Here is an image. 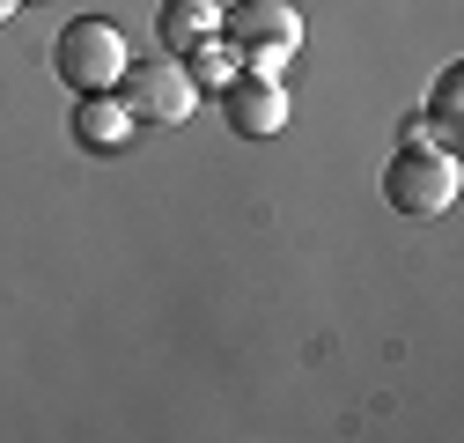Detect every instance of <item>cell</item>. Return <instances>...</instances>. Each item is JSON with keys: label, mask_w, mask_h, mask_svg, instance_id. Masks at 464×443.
Segmentation results:
<instances>
[{"label": "cell", "mask_w": 464, "mask_h": 443, "mask_svg": "<svg viewBox=\"0 0 464 443\" xmlns=\"http://www.w3.org/2000/svg\"><path fill=\"white\" fill-rule=\"evenodd\" d=\"M119 103L133 111V119H148V126H178L185 111L199 103V89H192V74H185L178 60H126Z\"/></svg>", "instance_id": "obj_4"}, {"label": "cell", "mask_w": 464, "mask_h": 443, "mask_svg": "<svg viewBox=\"0 0 464 443\" xmlns=\"http://www.w3.org/2000/svg\"><path fill=\"white\" fill-rule=\"evenodd\" d=\"M221 37L237 44V67L280 82V67L303 52V15L287 0H244V8H221Z\"/></svg>", "instance_id": "obj_1"}, {"label": "cell", "mask_w": 464, "mask_h": 443, "mask_svg": "<svg viewBox=\"0 0 464 443\" xmlns=\"http://www.w3.org/2000/svg\"><path fill=\"white\" fill-rule=\"evenodd\" d=\"M457 103H464V67H442V82H435V119L420 126H405V141L413 133H435V148H457Z\"/></svg>", "instance_id": "obj_8"}, {"label": "cell", "mask_w": 464, "mask_h": 443, "mask_svg": "<svg viewBox=\"0 0 464 443\" xmlns=\"http://www.w3.org/2000/svg\"><path fill=\"white\" fill-rule=\"evenodd\" d=\"M8 15H15V0H0V23H8Z\"/></svg>", "instance_id": "obj_10"}, {"label": "cell", "mask_w": 464, "mask_h": 443, "mask_svg": "<svg viewBox=\"0 0 464 443\" xmlns=\"http://www.w3.org/2000/svg\"><path fill=\"white\" fill-rule=\"evenodd\" d=\"M383 200L398 214H442L457 200V155L413 133V141L391 155V171H383Z\"/></svg>", "instance_id": "obj_2"}, {"label": "cell", "mask_w": 464, "mask_h": 443, "mask_svg": "<svg viewBox=\"0 0 464 443\" xmlns=\"http://www.w3.org/2000/svg\"><path fill=\"white\" fill-rule=\"evenodd\" d=\"M74 133H82V148L111 155V148H126V141H133V111L111 96V89H89L82 111H74Z\"/></svg>", "instance_id": "obj_6"}, {"label": "cell", "mask_w": 464, "mask_h": 443, "mask_svg": "<svg viewBox=\"0 0 464 443\" xmlns=\"http://www.w3.org/2000/svg\"><path fill=\"white\" fill-rule=\"evenodd\" d=\"M155 30H162L169 52H199V44L221 37V8H214V0H169V8L155 15Z\"/></svg>", "instance_id": "obj_7"}, {"label": "cell", "mask_w": 464, "mask_h": 443, "mask_svg": "<svg viewBox=\"0 0 464 443\" xmlns=\"http://www.w3.org/2000/svg\"><path fill=\"white\" fill-rule=\"evenodd\" d=\"M185 74H192V89H228V82H237L244 67L228 60L221 44H199V52H185Z\"/></svg>", "instance_id": "obj_9"}, {"label": "cell", "mask_w": 464, "mask_h": 443, "mask_svg": "<svg viewBox=\"0 0 464 443\" xmlns=\"http://www.w3.org/2000/svg\"><path fill=\"white\" fill-rule=\"evenodd\" d=\"M221 111H228V133H244V141H273V133L287 126V89L244 74V82H228V89H221Z\"/></svg>", "instance_id": "obj_5"}, {"label": "cell", "mask_w": 464, "mask_h": 443, "mask_svg": "<svg viewBox=\"0 0 464 443\" xmlns=\"http://www.w3.org/2000/svg\"><path fill=\"white\" fill-rule=\"evenodd\" d=\"M52 67H60V82L67 89H119V74H126V37L111 30L103 15H74L60 37H52Z\"/></svg>", "instance_id": "obj_3"}]
</instances>
